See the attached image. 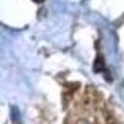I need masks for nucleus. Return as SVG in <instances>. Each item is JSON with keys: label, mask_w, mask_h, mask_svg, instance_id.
Returning a JSON list of instances; mask_svg holds the SVG:
<instances>
[{"label": "nucleus", "mask_w": 124, "mask_h": 124, "mask_svg": "<svg viewBox=\"0 0 124 124\" xmlns=\"http://www.w3.org/2000/svg\"><path fill=\"white\" fill-rule=\"evenodd\" d=\"M37 2H40V0H37Z\"/></svg>", "instance_id": "nucleus-1"}]
</instances>
